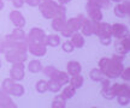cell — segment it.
<instances>
[{
    "instance_id": "cell-11",
    "label": "cell",
    "mask_w": 130,
    "mask_h": 108,
    "mask_svg": "<svg viewBox=\"0 0 130 108\" xmlns=\"http://www.w3.org/2000/svg\"><path fill=\"white\" fill-rule=\"evenodd\" d=\"M115 14L119 18H125L130 14V5L129 3L126 1H122V3H118L116 7H115Z\"/></svg>"
},
{
    "instance_id": "cell-28",
    "label": "cell",
    "mask_w": 130,
    "mask_h": 108,
    "mask_svg": "<svg viewBox=\"0 0 130 108\" xmlns=\"http://www.w3.org/2000/svg\"><path fill=\"white\" fill-rule=\"evenodd\" d=\"M41 71L47 76V77H50V79H54V77H56V75H57V72H58L59 70H57L54 66H46L45 69L42 67Z\"/></svg>"
},
{
    "instance_id": "cell-5",
    "label": "cell",
    "mask_w": 130,
    "mask_h": 108,
    "mask_svg": "<svg viewBox=\"0 0 130 108\" xmlns=\"http://www.w3.org/2000/svg\"><path fill=\"white\" fill-rule=\"evenodd\" d=\"M46 40V34L45 31L40 28H32L29 34L27 35V42L28 43H37V42H42L46 45L45 42Z\"/></svg>"
},
{
    "instance_id": "cell-26",
    "label": "cell",
    "mask_w": 130,
    "mask_h": 108,
    "mask_svg": "<svg viewBox=\"0 0 130 108\" xmlns=\"http://www.w3.org/2000/svg\"><path fill=\"white\" fill-rule=\"evenodd\" d=\"M28 70L30 71V72H32V73H37V72H40V71L42 70L41 61L31 60L30 62H29V65H28Z\"/></svg>"
},
{
    "instance_id": "cell-2",
    "label": "cell",
    "mask_w": 130,
    "mask_h": 108,
    "mask_svg": "<svg viewBox=\"0 0 130 108\" xmlns=\"http://www.w3.org/2000/svg\"><path fill=\"white\" fill-rule=\"evenodd\" d=\"M58 6L59 4L50 0V1H41V4L39 5L40 7V12L43 16V18L46 19H53L57 17V12H58Z\"/></svg>"
},
{
    "instance_id": "cell-9",
    "label": "cell",
    "mask_w": 130,
    "mask_h": 108,
    "mask_svg": "<svg viewBox=\"0 0 130 108\" xmlns=\"http://www.w3.org/2000/svg\"><path fill=\"white\" fill-rule=\"evenodd\" d=\"M28 51L31 53L32 55L36 56H43L47 53V45L42 42L37 43H28Z\"/></svg>"
},
{
    "instance_id": "cell-1",
    "label": "cell",
    "mask_w": 130,
    "mask_h": 108,
    "mask_svg": "<svg viewBox=\"0 0 130 108\" xmlns=\"http://www.w3.org/2000/svg\"><path fill=\"white\" fill-rule=\"evenodd\" d=\"M99 69L102 71V73L107 78H117L121 76L123 71V61L116 60L113 58H102L99 61Z\"/></svg>"
},
{
    "instance_id": "cell-7",
    "label": "cell",
    "mask_w": 130,
    "mask_h": 108,
    "mask_svg": "<svg viewBox=\"0 0 130 108\" xmlns=\"http://www.w3.org/2000/svg\"><path fill=\"white\" fill-rule=\"evenodd\" d=\"M87 13H88V17L89 19L92 20H95V22H100L102 19V12H101V9L96 6L95 4L88 1L87 3Z\"/></svg>"
},
{
    "instance_id": "cell-41",
    "label": "cell",
    "mask_w": 130,
    "mask_h": 108,
    "mask_svg": "<svg viewBox=\"0 0 130 108\" xmlns=\"http://www.w3.org/2000/svg\"><path fill=\"white\" fill-rule=\"evenodd\" d=\"M60 33H61V35H63V36H65V37H70V36H71V35L74 34V33H71V31H70V30L66 28V27H65L63 30H61Z\"/></svg>"
},
{
    "instance_id": "cell-33",
    "label": "cell",
    "mask_w": 130,
    "mask_h": 108,
    "mask_svg": "<svg viewBox=\"0 0 130 108\" xmlns=\"http://www.w3.org/2000/svg\"><path fill=\"white\" fill-rule=\"evenodd\" d=\"M117 101L121 106H128L130 103V96H125V95H118L117 96Z\"/></svg>"
},
{
    "instance_id": "cell-27",
    "label": "cell",
    "mask_w": 130,
    "mask_h": 108,
    "mask_svg": "<svg viewBox=\"0 0 130 108\" xmlns=\"http://www.w3.org/2000/svg\"><path fill=\"white\" fill-rule=\"evenodd\" d=\"M61 87H63V85L59 84L56 79H50L47 82V88H48V90L52 91V93H58V91H60Z\"/></svg>"
},
{
    "instance_id": "cell-32",
    "label": "cell",
    "mask_w": 130,
    "mask_h": 108,
    "mask_svg": "<svg viewBox=\"0 0 130 108\" xmlns=\"http://www.w3.org/2000/svg\"><path fill=\"white\" fill-rule=\"evenodd\" d=\"M48 90V88H47V82L46 80H39L36 83V91L37 93H40V94H42V93H45V91H47Z\"/></svg>"
},
{
    "instance_id": "cell-13",
    "label": "cell",
    "mask_w": 130,
    "mask_h": 108,
    "mask_svg": "<svg viewBox=\"0 0 130 108\" xmlns=\"http://www.w3.org/2000/svg\"><path fill=\"white\" fill-rule=\"evenodd\" d=\"M111 89L116 96H118V95L130 96V88L128 84H118V83H116V84L111 85Z\"/></svg>"
},
{
    "instance_id": "cell-34",
    "label": "cell",
    "mask_w": 130,
    "mask_h": 108,
    "mask_svg": "<svg viewBox=\"0 0 130 108\" xmlns=\"http://www.w3.org/2000/svg\"><path fill=\"white\" fill-rule=\"evenodd\" d=\"M119 45H121L122 47L125 49L126 52L129 53V51H130V40H129V36H125V37L121 38V42H119Z\"/></svg>"
},
{
    "instance_id": "cell-30",
    "label": "cell",
    "mask_w": 130,
    "mask_h": 108,
    "mask_svg": "<svg viewBox=\"0 0 130 108\" xmlns=\"http://www.w3.org/2000/svg\"><path fill=\"white\" fill-rule=\"evenodd\" d=\"M101 95L106 100H112V99H115V97H116V95L113 94V91H112V89H111V87H108V88H102Z\"/></svg>"
},
{
    "instance_id": "cell-31",
    "label": "cell",
    "mask_w": 130,
    "mask_h": 108,
    "mask_svg": "<svg viewBox=\"0 0 130 108\" xmlns=\"http://www.w3.org/2000/svg\"><path fill=\"white\" fill-rule=\"evenodd\" d=\"M87 1L95 4L100 9H108L110 7V0H87Z\"/></svg>"
},
{
    "instance_id": "cell-12",
    "label": "cell",
    "mask_w": 130,
    "mask_h": 108,
    "mask_svg": "<svg viewBox=\"0 0 130 108\" xmlns=\"http://www.w3.org/2000/svg\"><path fill=\"white\" fill-rule=\"evenodd\" d=\"M0 107L1 108H16L17 104L11 100L10 95L3 88H0Z\"/></svg>"
},
{
    "instance_id": "cell-25",
    "label": "cell",
    "mask_w": 130,
    "mask_h": 108,
    "mask_svg": "<svg viewBox=\"0 0 130 108\" xmlns=\"http://www.w3.org/2000/svg\"><path fill=\"white\" fill-rule=\"evenodd\" d=\"M106 76L102 73V71L100 69H94V70L90 71V79L94 80V82H100L105 78Z\"/></svg>"
},
{
    "instance_id": "cell-16",
    "label": "cell",
    "mask_w": 130,
    "mask_h": 108,
    "mask_svg": "<svg viewBox=\"0 0 130 108\" xmlns=\"http://www.w3.org/2000/svg\"><path fill=\"white\" fill-rule=\"evenodd\" d=\"M70 37H71L70 42L74 45L75 48H82L84 46V37H83L82 34H79L76 31V33H74Z\"/></svg>"
},
{
    "instance_id": "cell-46",
    "label": "cell",
    "mask_w": 130,
    "mask_h": 108,
    "mask_svg": "<svg viewBox=\"0 0 130 108\" xmlns=\"http://www.w3.org/2000/svg\"><path fill=\"white\" fill-rule=\"evenodd\" d=\"M42 1H50V0H42Z\"/></svg>"
},
{
    "instance_id": "cell-4",
    "label": "cell",
    "mask_w": 130,
    "mask_h": 108,
    "mask_svg": "<svg viewBox=\"0 0 130 108\" xmlns=\"http://www.w3.org/2000/svg\"><path fill=\"white\" fill-rule=\"evenodd\" d=\"M5 58H6V61H9L11 64L13 62H24L27 60V52H22V51H18L16 48H11L9 51H6L4 53Z\"/></svg>"
},
{
    "instance_id": "cell-42",
    "label": "cell",
    "mask_w": 130,
    "mask_h": 108,
    "mask_svg": "<svg viewBox=\"0 0 130 108\" xmlns=\"http://www.w3.org/2000/svg\"><path fill=\"white\" fill-rule=\"evenodd\" d=\"M71 0H58V4H60V5H66V4H69Z\"/></svg>"
},
{
    "instance_id": "cell-21",
    "label": "cell",
    "mask_w": 130,
    "mask_h": 108,
    "mask_svg": "<svg viewBox=\"0 0 130 108\" xmlns=\"http://www.w3.org/2000/svg\"><path fill=\"white\" fill-rule=\"evenodd\" d=\"M65 27L69 29L71 33H76V31H78L79 29H81V25H79L77 18H70V19H68V20H66V25H65Z\"/></svg>"
},
{
    "instance_id": "cell-20",
    "label": "cell",
    "mask_w": 130,
    "mask_h": 108,
    "mask_svg": "<svg viewBox=\"0 0 130 108\" xmlns=\"http://www.w3.org/2000/svg\"><path fill=\"white\" fill-rule=\"evenodd\" d=\"M83 77L79 75H75V76H71V78L69 79V83L71 87H74L75 89H78V88H81L82 85H83Z\"/></svg>"
},
{
    "instance_id": "cell-29",
    "label": "cell",
    "mask_w": 130,
    "mask_h": 108,
    "mask_svg": "<svg viewBox=\"0 0 130 108\" xmlns=\"http://www.w3.org/2000/svg\"><path fill=\"white\" fill-rule=\"evenodd\" d=\"M66 107V100L63 99L60 95L57 96L52 102V108H65Z\"/></svg>"
},
{
    "instance_id": "cell-40",
    "label": "cell",
    "mask_w": 130,
    "mask_h": 108,
    "mask_svg": "<svg viewBox=\"0 0 130 108\" xmlns=\"http://www.w3.org/2000/svg\"><path fill=\"white\" fill-rule=\"evenodd\" d=\"M11 1H12L14 7H17V9H21L24 5V0H11Z\"/></svg>"
},
{
    "instance_id": "cell-24",
    "label": "cell",
    "mask_w": 130,
    "mask_h": 108,
    "mask_svg": "<svg viewBox=\"0 0 130 108\" xmlns=\"http://www.w3.org/2000/svg\"><path fill=\"white\" fill-rule=\"evenodd\" d=\"M79 30L82 31V35H84V36H90V35H93V33H92V20L87 18V20L82 24V27H81Z\"/></svg>"
},
{
    "instance_id": "cell-35",
    "label": "cell",
    "mask_w": 130,
    "mask_h": 108,
    "mask_svg": "<svg viewBox=\"0 0 130 108\" xmlns=\"http://www.w3.org/2000/svg\"><path fill=\"white\" fill-rule=\"evenodd\" d=\"M61 48H63V51H64L65 53H71L72 51L75 49L74 45L70 42V41H65L64 43H63V46H61Z\"/></svg>"
},
{
    "instance_id": "cell-3",
    "label": "cell",
    "mask_w": 130,
    "mask_h": 108,
    "mask_svg": "<svg viewBox=\"0 0 130 108\" xmlns=\"http://www.w3.org/2000/svg\"><path fill=\"white\" fill-rule=\"evenodd\" d=\"M1 88H3V89H4L9 95H12V96H17V97H19V96H22V95L24 94L23 85L18 84L16 80L11 79V78H6V79H4V82H3V87H1Z\"/></svg>"
},
{
    "instance_id": "cell-22",
    "label": "cell",
    "mask_w": 130,
    "mask_h": 108,
    "mask_svg": "<svg viewBox=\"0 0 130 108\" xmlns=\"http://www.w3.org/2000/svg\"><path fill=\"white\" fill-rule=\"evenodd\" d=\"M54 79H56L57 82L59 83V84L65 85V84H68V83H69L70 77H69V75H68L66 72L58 71V72H57V75H56V77H54Z\"/></svg>"
},
{
    "instance_id": "cell-44",
    "label": "cell",
    "mask_w": 130,
    "mask_h": 108,
    "mask_svg": "<svg viewBox=\"0 0 130 108\" xmlns=\"http://www.w3.org/2000/svg\"><path fill=\"white\" fill-rule=\"evenodd\" d=\"M110 1H116V3H122V1H124V0H110Z\"/></svg>"
},
{
    "instance_id": "cell-38",
    "label": "cell",
    "mask_w": 130,
    "mask_h": 108,
    "mask_svg": "<svg viewBox=\"0 0 130 108\" xmlns=\"http://www.w3.org/2000/svg\"><path fill=\"white\" fill-rule=\"evenodd\" d=\"M99 40H100L101 45H104V46H108L112 42V37H99Z\"/></svg>"
},
{
    "instance_id": "cell-17",
    "label": "cell",
    "mask_w": 130,
    "mask_h": 108,
    "mask_svg": "<svg viewBox=\"0 0 130 108\" xmlns=\"http://www.w3.org/2000/svg\"><path fill=\"white\" fill-rule=\"evenodd\" d=\"M99 37H112L111 36V24L108 23H100L99 31H98Z\"/></svg>"
},
{
    "instance_id": "cell-23",
    "label": "cell",
    "mask_w": 130,
    "mask_h": 108,
    "mask_svg": "<svg viewBox=\"0 0 130 108\" xmlns=\"http://www.w3.org/2000/svg\"><path fill=\"white\" fill-rule=\"evenodd\" d=\"M76 94V89H75L74 87H71V85H68V87H65L64 90L61 91L60 96L63 99L65 100H69V99H72Z\"/></svg>"
},
{
    "instance_id": "cell-8",
    "label": "cell",
    "mask_w": 130,
    "mask_h": 108,
    "mask_svg": "<svg viewBox=\"0 0 130 108\" xmlns=\"http://www.w3.org/2000/svg\"><path fill=\"white\" fill-rule=\"evenodd\" d=\"M111 36L118 40L125 37L128 36V28L122 23H115L113 25H111Z\"/></svg>"
},
{
    "instance_id": "cell-10",
    "label": "cell",
    "mask_w": 130,
    "mask_h": 108,
    "mask_svg": "<svg viewBox=\"0 0 130 108\" xmlns=\"http://www.w3.org/2000/svg\"><path fill=\"white\" fill-rule=\"evenodd\" d=\"M10 20L12 22L16 28H23L25 27V18L23 17V14L21 13L17 10H13L11 13H10Z\"/></svg>"
},
{
    "instance_id": "cell-18",
    "label": "cell",
    "mask_w": 130,
    "mask_h": 108,
    "mask_svg": "<svg viewBox=\"0 0 130 108\" xmlns=\"http://www.w3.org/2000/svg\"><path fill=\"white\" fill-rule=\"evenodd\" d=\"M66 25V19L60 18V17H56L52 19V29L56 31H61Z\"/></svg>"
},
{
    "instance_id": "cell-36",
    "label": "cell",
    "mask_w": 130,
    "mask_h": 108,
    "mask_svg": "<svg viewBox=\"0 0 130 108\" xmlns=\"http://www.w3.org/2000/svg\"><path fill=\"white\" fill-rule=\"evenodd\" d=\"M119 77H122L124 80H126V82H129L130 80V69L129 67H124L123 69V71L121 72V76Z\"/></svg>"
},
{
    "instance_id": "cell-37",
    "label": "cell",
    "mask_w": 130,
    "mask_h": 108,
    "mask_svg": "<svg viewBox=\"0 0 130 108\" xmlns=\"http://www.w3.org/2000/svg\"><path fill=\"white\" fill-rule=\"evenodd\" d=\"M92 20V19H90ZM99 27H100V22H95V20H92V33L98 35V31H99Z\"/></svg>"
},
{
    "instance_id": "cell-14",
    "label": "cell",
    "mask_w": 130,
    "mask_h": 108,
    "mask_svg": "<svg viewBox=\"0 0 130 108\" xmlns=\"http://www.w3.org/2000/svg\"><path fill=\"white\" fill-rule=\"evenodd\" d=\"M7 38L11 40V41H14V42H21V41H25L27 40V35H25V33L23 31L22 28H16L7 36Z\"/></svg>"
},
{
    "instance_id": "cell-45",
    "label": "cell",
    "mask_w": 130,
    "mask_h": 108,
    "mask_svg": "<svg viewBox=\"0 0 130 108\" xmlns=\"http://www.w3.org/2000/svg\"><path fill=\"white\" fill-rule=\"evenodd\" d=\"M0 69H1V60H0Z\"/></svg>"
},
{
    "instance_id": "cell-43",
    "label": "cell",
    "mask_w": 130,
    "mask_h": 108,
    "mask_svg": "<svg viewBox=\"0 0 130 108\" xmlns=\"http://www.w3.org/2000/svg\"><path fill=\"white\" fill-rule=\"evenodd\" d=\"M3 9H4V1H3V0H0V11H1Z\"/></svg>"
},
{
    "instance_id": "cell-6",
    "label": "cell",
    "mask_w": 130,
    "mask_h": 108,
    "mask_svg": "<svg viewBox=\"0 0 130 108\" xmlns=\"http://www.w3.org/2000/svg\"><path fill=\"white\" fill-rule=\"evenodd\" d=\"M24 62H13L12 64V67L10 70V78L11 79L16 80V82H19L24 78Z\"/></svg>"
},
{
    "instance_id": "cell-39",
    "label": "cell",
    "mask_w": 130,
    "mask_h": 108,
    "mask_svg": "<svg viewBox=\"0 0 130 108\" xmlns=\"http://www.w3.org/2000/svg\"><path fill=\"white\" fill-rule=\"evenodd\" d=\"M41 1L42 0H24V3H27L30 6H39L41 4Z\"/></svg>"
},
{
    "instance_id": "cell-15",
    "label": "cell",
    "mask_w": 130,
    "mask_h": 108,
    "mask_svg": "<svg viewBox=\"0 0 130 108\" xmlns=\"http://www.w3.org/2000/svg\"><path fill=\"white\" fill-rule=\"evenodd\" d=\"M68 75L69 76H75L81 73V70H82V66L79 64L78 61H69L68 62Z\"/></svg>"
},
{
    "instance_id": "cell-19",
    "label": "cell",
    "mask_w": 130,
    "mask_h": 108,
    "mask_svg": "<svg viewBox=\"0 0 130 108\" xmlns=\"http://www.w3.org/2000/svg\"><path fill=\"white\" fill-rule=\"evenodd\" d=\"M47 46H51V47H57L60 45V37L57 35V34H51V35H47L46 40H45Z\"/></svg>"
}]
</instances>
